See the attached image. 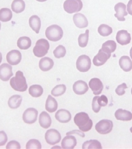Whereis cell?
<instances>
[{"instance_id":"38","label":"cell","mask_w":132,"mask_h":149,"mask_svg":"<svg viewBox=\"0 0 132 149\" xmlns=\"http://www.w3.org/2000/svg\"><path fill=\"white\" fill-rule=\"evenodd\" d=\"M128 88L126 84L123 83L122 84L119 85L115 89V93L119 96L123 95L126 93L125 89Z\"/></svg>"},{"instance_id":"31","label":"cell","mask_w":132,"mask_h":149,"mask_svg":"<svg viewBox=\"0 0 132 149\" xmlns=\"http://www.w3.org/2000/svg\"><path fill=\"white\" fill-rule=\"evenodd\" d=\"M13 13L10 9L3 8L0 10V21L3 22H8L11 20Z\"/></svg>"},{"instance_id":"27","label":"cell","mask_w":132,"mask_h":149,"mask_svg":"<svg viewBox=\"0 0 132 149\" xmlns=\"http://www.w3.org/2000/svg\"><path fill=\"white\" fill-rule=\"evenodd\" d=\"M25 6L23 0H14L12 3L11 9L16 13H20L24 10Z\"/></svg>"},{"instance_id":"25","label":"cell","mask_w":132,"mask_h":149,"mask_svg":"<svg viewBox=\"0 0 132 149\" xmlns=\"http://www.w3.org/2000/svg\"><path fill=\"white\" fill-rule=\"evenodd\" d=\"M29 25L36 33H39L41 27V21L38 16L33 15L31 16L29 19Z\"/></svg>"},{"instance_id":"40","label":"cell","mask_w":132,"mask_h":149,"mask_svg":"<svg viewBox=\"0 0 132 149\" xmlns=\"http://www.w3.org/2000/svg\"><path fill=\"white\" fill-rule=\"evenodd\" d=\"M97 102L99 105L101 107H105L108 105V98L104 95H102L101 96H98Z\"/></svg>"},{"instance_id":"43","label":"cell","mask_w":132,"mask_h":149,"mask_svg":"<svg viewBox=\"0 0 132 149\" xmlns=\"http://www.w3.org/2000/svg\"><path fill=\"white\" fill-rule=\"evenodd\" d=\"M81 132V131H80L77 130H75L67 132V133L66 134V135H68L77 134L81 136V137H84L85 136V135L84 134V133H83V132Z\"/></svg>"},{"instance_id":"32","label":"cell","mask_w":132,"mask_h":149,"mask_svg":"<svg viewBox=\"0 0 132 149\" xmlns=\"http://www.w3.org/2000/svg\"><path fill=\"white\" fill-rule=\"evenodd\" d=\"M82 149H102L101 143L95 139H92L85 142L82 145Z\"/></svg>"},{"instance_id":"39","label":"cell","mask_w":132,"mask_h":149,"mask_svg":"<svg viewBox=\"0 0 132 149\" xmlns=\"http://www.w3.org/2000/svg\"><path fill=\"white\" fill-rule=\"evenodd\" d=\"M99 96H96L94 97L92 102V108L93 111L95 113H98L99 112L101 109V106H100L98 104L97 102V99Z\"/></svg>"},{"instance_id":"47","label":"cell","mask_w":132,"mask_h":149,"mask_svg":"<svg viewBox=\"0 0 132 149\" xmlns=\"http://www.w3.org/2000/svg\"><path fill=\"white\" fill-rule=\"evenodd\" d=\"M36 1L40 2H44L45 1H47V0H36Z\"/></svg>"},{"instance_id":"2","label":"cell","mask_w":132,"mask_h":149,"mask_svg":"<svg viewBox=\"0 0 132 149\" xmlns=\"http://www.w3.org/2000/svg\"><path fill=\"white\" fill-rule=\"evenodd\" d=\"M10 84L12 88L17 91H26L28 87L23 73L19 70L16 72V76L10 79Z\"/></svg>"},{"instance_id":"45","label":"cell","mask_w":132,"mask_h":149,"mask_svg":"<svg viewBox=\"0 0 132 149\" xmlns=\"http://www.w3.org/2000/svg\"><path fill=\"white\" fill-rule=\"evenodd\" d=\"M2 54L0 52V64H1V62L2 61Z\"/></svg>"},{"instance_id":"6","label":"cell","mask_w":132,"mask_h":149,"mask_svg":"<svg viewBox=\"0 0 132 149\" xmlns=\"http://www.w3.org/2000/svg\"><path fill=\"white\" fill-rule=\"evenodd\" d=\"M91 61L89 56L86 55H82L77 59L76 67L78 70L82 72H86L90 69Z\"/></svg>"},{"instance_id":"5","label":"cell","mask_w":132,"mask_h":149,"mask_svg":"<svg viewBox=\"0 0 132 149\" xmlns=\"http://www.w3.org/2000/svg\"><path fill=\"white\" fill-rule=\"evenodd\" d=\"M83 6L81 0H66L63 4V8L66 12L72 14L81 11Z\"/></svg>"},{"instance_id":"9","label":"cell","mask_w":132,"mask_h":149,"mask_svg":"<svg viewBox=\"0 0 132 149\" xmlns=\"http://www.w3.org/2000/svg\"><path fill=\"white\" fill-rule=\"evenodd\" d=\"M38 113V111L35 109L28 108L24 112L22 119L26 123L33 124L37 120Z\"/></svg>"},{"instance_id":"37","label":"cell","mask_w":132,"mask_h":149,"mask_svg":"<svg viewBox=\"0 0 132 149\" xmlns=\"http://www.w3.org/2000/svg\"><path fill=\"white\" fill-rule=\"evenodd\" d=\"M40 142L36 139H30L26 145V149H42Z\"/></svg>"},{"instance_id":"3","label":"cell","mask_w":132,"mask_h":149,"mask_svg":"<svg viewBox=\"0 0 132 149\" xmlns=\"http://www.w3.org/2000/svg\"><path fill=\"white\" fill-rule=\"evenodd\" d=\"M63 35L62 28L57 25H52L46 29V37L51 41L56 42L60 40Z\"/></svg>"},{"instance_id":"49","label":"cell","mask_w":132,"mask_h":149,"mask_svg":"<svg viewBox=\"0 0 132 149\" xmlns=\"http://www.w3.org/2000/svg\"><path fill=\"white\" fill-rule=\"evenodd\" d=\"M1 22H0V30H1Z\"/></svg>"},{"instance_id":"20","label":"cell","mask_w":132,"mask_h":149,"mask_svg":"<svg viewBox=\"0 0 132 149\" xmlns=\"http://www.w3.org/2000/svg\"><path fill=\"white\" fill-rule=\"evenodd\" d=\"M115 116L117 120L129 121L132 119V113L129 111L119 109L115 111Z\"/></svg>"},{"instance_id":"41","label":"cell","mask_w":132,"mask_h":149,"mask_svg":"<svg viewBox=\"0 0 132 149\" xmlns=\"http://www.w3.org/2000/svg\"><path fill=\"white\" fill-rule=\"evenodd\" d=\"M6 149H21L19 143L16 141L13 140L9 142L7 144Z\"/></svg>"},{"instance_id":"15","label":"cell","mask_w":132,"mask_h":149,"mask_svg":"<svg viewBox=\"0 0 132 149\" xmlns=\"http://www.w3.org/2000/svg\"><path fill=\"white\" fill-rule=\"evenodd\" d=\"M116 40L118 43L121 45H125L129 44L131 41V34L126 30L119 31L117 34Z\"/></svg>"},{"instance_id":"44","label":"cell","mask_w":132,"mask_h":149,"mask_svg":"<svg viewBox=\"0 0 132 149\" xmlns=\"http://www.w3.org/2000/svg\"><path fill=\"white\" fill-rule=\"evenodd\" d=\"M127 10L128 13L132 16V0H129L127 4Z\"/></svg>"},{"instance_id":"4","label":"cell","mask_w":132,"mask_h":149,"mask_svg":"<svg viewBox=\"0 0 132 149\" xmlns=\"http://www.w3.org/2000/svg\"><path fill=\"white\" fill-rule=\"evenodd\" d=\"M49 47V42L47 40L40 39L36 42V45L33 49V52L34 55L37 57H42L47 55Z\"/></svg>"},{"instance_id":"14","label":"cell","mask_w":132,"mask_h":149,"mask_svg":"<svg viewBox=\"0 0 132 149\" xmlns=\"http://www.w3.org/2000/svg\"><path fill=\"white\" fill-rule=\"evenodd\" d=\"M126 6L124 3L122 2H119L115 5L114 7V10L116 12V14L114 16L117 18V20L120 21H124L126 20L124 16L128 15V13L126 11Z\"/></svg>"},{"instance_id":"17","label":"cell","mask_w":132,"mask_h":149,"mask_svg":"<svg viewBox=\"0 0 132 149\" xmlns=\"http://www.w3.org/2000/svg\"><path fill=\"white\" fill-rule=\"evenodd\" d=\"M55 117L58 121L62 123L69 122L72 119V115L70 112L64 109L58 111L55 113Z\"/></svg>"},{"instance_id":"36","label":"cell","mask_w":132,"mask_h":149,"mask_svg":"<svg viewBox=\"0 0 132 149\" xmlns=\"http://www.w3.org/2000/svg\"><path fill=\"white\" fill-rule=\"evenodd\" d=\"M53 53L55 58H63L65 56L66 54L65 47L62 45H60L56 47Z\"/></svg>"},{"instance_id":"12","label":"cell","mask_w":132,"mask_h":149,"mask_svg":"<svg viewBox=\"0 0 132 149\" xmlns=\"http://www.w3.org/2000/svg\"><path fill=\"white\" fill-rule=\"evenodd\" d=\"M22 59V54L18 50L14 49L9 52L7 54V61L12 65H18L20 63Z\"/></svg>"},{"instance_id":"1","label":"cell","mask_w":132,"mask_h":149,"mask_svg":"<svg viewBox=\"0 0 132 149\" xmlns=\"http://www.w3.org/2000/svg\"><path fill=\"white\" fill-rule=\"evenodd\" d=\"M74 121L80 130L83 132H88L92 127V120L90 118L88 113L85 112L76 113L74 117Z\"/></svg>"},{"instance_id":"19","label":"cell","mask_w":132,"mask_h":149,"mask_svg":"<svg viewBox=\"0 0 132 149\" xmlns=\"http://www.w3.org/2000/svg\"><path fill=\"white\" fill-rule=\"evenodd\" d=\"M77 144L76 138L72 136H66L63 139L61 143L62 148L74 149Z\"/></svg>"},{"instance_id":"16","label":"cell","mask_w":132,"mask_h":149,"mask_svg":"<svg viewBox=\"0 0 132 149\" xmlns=\"http://www.w3.org/2000/svg\"><path fill=\"white\" fill-rule=\"evenodd\" d=\"M73 91L76 94L82 95L87 93L89 89L88 84L83 80H78L74 84Z\"/></svg>"},{"instance_id":"21","label":"cell","mask_w":132,"mask_h":149,"mask_svg":"<svg viewBox=\"0 0 132 149\" xmlns=\"http://www.w3.org/2000/svg\"><path fill=\"white\" fill-rule=\"evenodd\" d=\"M39 122L41 127L44 129L50 127L52 122L50 116L45 111L42 112L40 115Z\"/></svg>"},{"instance_id":"24","label":"cell","mask_w":132,"mask_h":149,"mask_svg":"<svg viewBox=\"0 0 132 149\" xmlns=\"http://www.w3.org/2000/svg\"><path fill=\"white\" fill-rule=\"evenodd\" d=\"M58 107V105L56 99L50 95H48L46 102V110L50 113H52L57 110Z\"/></svg>"},{"instance_id":"8","label":"cell","mask_w":132,"mask_h":149,"mask_svg":"<svg viewBox=\"0 0 132 149\" xmlns=\"http://www.w3.org/2000/svg\"><path fill=\"white\" fill-rule=\"evenodd\" d=\"M45 139L47 142L51 145H54L60 141L62 136L57 130L51 129L48 130L45 134Z\"/></svg>"},{"instance_id":"46","label":"cell","mask_w":132,"mask_h":149,"mask_svg":"<svg viewBox=\"0 0 132 149\" xmlns=\"http://www.w3.org/2000/svg\"><path fill=\"white\" fill-rule=\"evenodd\" d=\"M130 55L131 57V59H132V47L131 48V49H130Z\"/></svg>"},{"instance_id":"28","label":"cell","mask_w":132,"mask_h":149,"mask_svg":"<svg viewBox=\"0 0 132 149\" xmlns=\"http://www.w3.org/2000/svg\"><path fill=\"white\" fill-rule=\"evenodd\" d=\"M31 45V41L30 38L26 36L20 37L17 41V46L21 49L26 50L29 49Z\"/></svg>"},{"instance_id":"33","label":"cell","mask_w":132,"mask_h":149,"mask_svg":"<svg viewBox=\"0 0 132 149\" xmlns=\"http://www.w3.org/2000/svg\"><path fill=\"white\" fill-rule=\"evenodd\" d=\"M99 34L102 36H108L113 33V29L108 25L102 24L99 26L98 29Z\"/></svg>"},{"instance_id":"50","label":"cell","mask_w":132,"mask_h":149,"mask_svg":"<svg viewBox=\"0 0 132 149\" xmlns=\"http://www.w3.org/2000/svg\"><path fill=\"white\" fill-rule=\"evenodd\" d=\"M131 94L132 95V89H131Z\"/></svg>"},{"instance_id":"30","label":"cell","mask_w":132,"mask_h":149,"mask_svg":"<svg viewBox=\"0 0 132 149\" xmlns=\"http://www.w3.org/2000/svg\"><path fill=\"white\" fill-rule=\"evenodd\" d=\"M29 93L34 97H39L43 94V89L40 85H33L29 87Z\"/></svg>"},{"instance_id":"42","label":"cell","mask_w":132,"mask_h":149,"mask_svg":"<svg viewBox=\"0 0 132 149\" xmlns=\"http://www.w3.org/2000/svg\"><path fill=\"white\" fill-rule=\"evenodd\" d=\"M8 140V136L5 132L3 131H0V146L5 145Z\"/></svg>"},{"instance_id":"35","label":"cell","mask_w":132,"mask_h":149,"mask_svg":"<svg viewBox=\"0 0 132 149\" xmlns=\"http://www.w3.org/2000/svg\"><path fill=\"white\" fill-rule=\"evenodd\" d=\"M67 88L65 85H58L55 86L51 91V94L55 97H58L64 94L66 92Z\"/></svg>"},{"instance_id":"22","label":"cell","mask_w":132,"mask_h":149,"mask_svg":"<svg viewBox=\"0 0 132 149\" xmlns=\"http://www.w3.org/2000/svg\"><path fill=\"white\" fill-rule=\"evenodd\" d=\"M54 64L53 60L49 57H45L40 60L39 66L41 70L43 72H47L53 68Z\"/></svg>"},{"instance_id":"11","label":"cell","mask_w":132,"mask_h":149,"mask_svg":"<svg viewBox=\"0 0 132 149\" xmlns=\"http://www.w3.org/2000/svg\"><path fill=\"white\" fill-rule=\"evenodd\" d=\"M111 54H108L100 49L99 52L95 55L93 60V63L95 66L99 67L104 65L110 57Z\"/></svg>"},{"instance_id":"48","label":"cell","mask_w":132,"mask_h":149,"mask_svg":"<svg viewBox=\"0 0 132 149\" xmlns=\"http://www.w3.org/2000/svg\"><path fill=\"white\" fill-rule=\"evenodd\" d=\"M130 131H131V132L132 133V127H131V128H130Z\"/></svg>"},{"instance_id":"34","label":"cell","mask_w":132,"mask_h":149,"mask_svg":"<svg viewBox=\"0 0 132 149\" xmlns=\"http://www.w3.org/2000/svg\"><path fill=\"white\" fill-rule=\"evenodd\" d=\"M89 31L88 29L86 30L84 34H81L78 38L79 46L82 48H84L88 45V38H89Z\"/></svg>"},{"instance_id":"13","label":"cell","mask_w":132,"mask_h":149,"mask_svg":"<svg viewBox=\"0 0 132 149\" xmlns=\"http://www.w3.org/2000/svg\"><path fill=\"white\" fill-rule=\"evenodd\" d=\"M89 86L95 95H99L102 93L104 88L103 84L100 79L94 78L91 79L89 82Z\"/></svg>"},{"instance_id":"23","label":"cell","mask_w":132,"mask_h":149,"mask_svg":"<svg viewBox=\"0 0 132 149\" xmlns=\"http://www.w3.org/2000/svg\"><path fill=\"white\" fill-rule=\"evenodd\" d=\"M119 65L124 71L129 72L132 69V61L128 56L121 57L119 60Z\"/></svg>"},{"instance_id":"26","label":"cell","mask_w":132,"mask_h":149,"mask_svg":"<svg viewBox=\"0 0 132 149\" xmlns=\"http://www.w3.org/2000/svg\"><path fill=\"white\" fill-rule=\"evenodd\" d=\"M22 101V97L19 95H15L10 97L8 102L9 107L16 109L20 107Z\"/></svg>"},{"instance_id":"7","label":"cell","mask_w":132,"mask_h":149,"mask_svg":"<svg viewBox=\"0 0 132 149\" xmlns=\"http://www.w3.org/2000/svg\"><path fill=\"white\" fill-rule=\"evenodd\" d=\"M113 122L108 119L100 120L95 126L96 130L102 134H108L110 133L113 130Z\"/></svg>"},{"instance_id":"18","label":"cell","mask_w":132,"mask_h":149,"mask_svg":"<svg viewBox=\"0 0 132 149\" xmlns=\"http://www.w3.org/2000/svg\"><path fill=\"white\" fill-rule=\"evenodd\" d=\"M73 20L75 26L79 28H86L88 26V21L83 14L77 13L74 15Z\"/></svg>"},{"instance_id":"10","label":"cell","mask_w":132,"mask_h":149,"mask_svg":"<svg viewBox=\"0 0 132 149\" xmlns=\"http://www.w3.org/2000/svg\"><path fill=\"white\" fill-rule=\"evenodd\" d=\"M13 75L12 67L8 63H3L0 66V79L3 81H8Z\"/></svg>"},{"instance_id":"29","label":"cell","mask_w":132,"mask_h":149,"mask_svg":"<svg viewBox=\"0 0 132 149\" xmlns=\"http://www.w3.org/2000/svg\"><path fill=\"white\" fill-rule=\"evenodd\" d=\"M116 42L113 40H108L103 44L101 49L105 52L111 54L116 49Z\"/></svg>"}]
</instances>
